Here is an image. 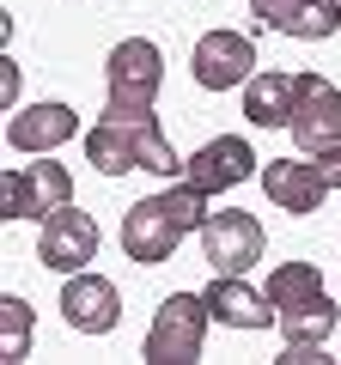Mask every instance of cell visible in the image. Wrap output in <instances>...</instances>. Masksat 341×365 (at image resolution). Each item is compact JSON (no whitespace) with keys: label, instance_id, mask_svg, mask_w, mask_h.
Instances as JSON below:
<instances>
[{"label":"cell","instance_id":"1","mask_svg":"<svg viewBox=\"0 0 341 365\" xmlns=\"http://www.w3.org/2000/svg\"><path fill=\"white\" fill-rule=\"evenodd\" d=\"M208 323H213V311H208L201 292H170V299L153 311V329H146V341H141V359H153V365H189V359H201V335H208Z\"/></svg>","mask_w":341,"mask_h":365},{"label":"cell","instance_id":"2","mask_svg":"<svg viewBox=\"0 0 341 365\" xmlns=\"http://www.w3.org/2000/svg\"><path fill=\"white\" fill-rule=\"evenodd\" d=\"M67 201H73V177L49 153H43V165H13L0 177V220H49Z\"/></svg>","mask_w":341,"mask_h":365},{"label":"cell","instance_id":"3","mask_svg":"<svg viewBox=\"0 0 341 365\" xmlns=\"http://www.w3.org/2000/svg\"><path fill=\"white\" fill-rule=\"evenodd\" d=\"M104 79H110L104 110H153L158 86H165V55L153 37H122L104 61Z\"/></svg>","mask_w":341,"mask_h":365},{"label":"cell","instance_id":"4","mask_svg":"<svg viewBox=\"0 0 341 365\" xmlns=\"http://www.w3.org/2000/svg\"><path fill=\"white\" fill-rule=\"evenodd\" d=\"M183 237H189V225L170 213L165 189H158V195H146V201H134V207L122 213V250H128V262H141V268L170 262Z\"/></svg>","mask_w":341,"mask_h":365},{"label":"cell","instance_id":"5","mask_svg":"<svg viewBox=\"0 0 341 365\" xmlns=\"http://www.w3.org/2000/svg\"><path fill=\"white\" fill-rule=\"evenodd\" d=\"M292 140H299V153H311V158H323L329 146H341V86H329L323 73H299Z\"/></svg>","mask_w":341,"mask_h":365},{"label":"cell","instance_id":"6","mask_svg":"<svg viewBox=\"0 0 341 365\" xmlns=\"http://www.w3.org/2000/svg\"><path fill=\"white\" fill-rule=\"evenodd\" d=\"M201 250H208L213 274H250L256 262H263V225H256V213H244V207L208 213V225H201Z\"/></svg>","mask_w":341,"mask_h":365},{"label":"cell","instance_id":"7","mask_svg":"<svg viewBox=\"0 0 341 365\" xmlns=\"http://www.w3.org/2000/svg\"><path fill=\"white\" fill-rule=\"evenodd\" d=\"M92 256H98V220L92 213H79L73 201H67V207H55L49 220H43V237H37V262L43 268L79 274Z\"/></svg>","mask_w":341,"mask_h":365},{"label":"cell","instance_id":"8","mask_svg":"<svg viewBox=\"0 0 341 365\" xmlns=\"http://www.w3.org/2000/svg\"><path fill=\"white\" fill-rule=\"evenodd\" d=\"M189 67H195L201 91H232V86H244L256 73V43L244 31H208L195 43V55H189Z\"/></svg>","mask_w":341,"mask_h":365},{"label":"cell","instance_id":"9","mask_svg":"<svg viewBox=\"0 0 341 365\" xmlns=\"http://www.w3.org/2000/svg\"><path fill=\"white\" fill-rule=\"evenodd\" d=\"M263 177V158L250 153V140L225 134V140H208L195 158L183 165V182H195L201 195H220V189H238V182Z\"/></svg>","mask_w":341,"mask_h":365},{"label":"cell","instance_id":"10","mask_svg":"<svg viewBox=\"0 0 341 365\" xmlns=\"http://www.w3.org/2000/svg\"><path fill=\"white\" fill-rule=\"evenodd\" d=\"M61 317L79 335H110L122 323V299H116V287H110L104 274L79 268V274H67V287H61Z\"/></svg>","mask_w":341,"mask_h":365},{"label":"cell","instance_id":"11","mask_svg":"<svg viewBox=\"0 0 341 365\" xmlns=\"http://www.w3.org/2000/svg\"><path fill=\"white\" fill-rule=\"evenodd\" d=\"M201 299H208L213 323H225V329H275V323H280L275 299L256 292L244 274H213V287L201 292Z\"/></svg>","mask_w":341,"mask_h":365},{"label":"cell","instance_id":"12","mask_svg":"<svg viewBox=\"0 0 341 365\" xmlns=\"http://www.w3.org/2000/svg\"><path fill=\"white\" fill-rule=\"evenodd\" d=\"M263 189H268V201H275L280 213H299V220L329 201V182H323V170H317L311 158H268Z\"/></svg>","mask_w":341,"mask_h":365},{"label":"cell","instance_id":"13","mask_svg":"<svg viewBox=\"0 0 341 365\" xmlns=\"http://www.w3.org/2000/svg\"><path fill=\"white\" fill-rule=\"evenodd\" d=\"M250 6H256V25L287 31V37H299V43H323L329 31L341 25L335 0H250Z\"/></svg>","mask_w":341,"mask_h":365},{"label":"cell","instance_id":"14","mask_svg":"<svg viewBox=\"0 0 341 365\" xmlns=\"http://www.w3.org/2000/svg\"><path fill=\"white\" fill-rule=\"evenodd\" d=\"M73 134H79V116L67 104H25L6 122V146H13V153H55V146L73 140Z\"/></svg>","mask_w":341,"mask_h":365},{"label":"cell","instance_id":"15","mask_svg":"<svg viewBox=\"0 0 341 365\" xmlns=\"http://www.w3.org/2000/svg\"><path fill=\"white\" fill-rule=\"evenodd\" d=\"M292 98H299V73L287 67H256L244 79V116L256 128H292Z\"/></svg>","mask_w":341,"mask_h":365},{"label":"cell","instance_id":"16","mask_svg":"<svg viewBox=\"0 0 341 365\" xmlns=\"http://www.w3.org/2000/svg\"><path fill=\"white\" fill-rule=\"evenodd\" d=\"M335 299H311V304H292V311H280V335H287V359L292 365H311L317 353H323V341H329V329H335Z\"/></svg>","mask_w":341,"mask_h":365},{"label":"cell","instance_id":"17","mask_svg":"<svg viewBox=\"0 0 341 365\" xmlns=\"http://www.w3.org/2000/svg\"><path fill=\"white\" fill-rule=\"evenodd\" d=\"M104 116H116L122 128H128L141 170H153V177H177V170H183V165H177V146L165 140V128H158L153 110H104Z\"/></svg>","mask_w":341,"mask_h":365},{"label":"cell","instance_id":"18","mask_svg":"<svg viewBox=\"0 0 341 365\" xmlns=\"http://www.w3.org/2000/svg\"><path fill=\"white\" fill-rule=\"evenodd\" d=\"M86 165L104 170V177H128V170H141L134 140H128V128H122L116 116H104V122H92V128H86Z\"/></svg>","mask_w":341,"mask_h":365},{"label":"cell","instance_id":"19","mask_svg":"<svg viewBox=\"0 0 341 365\" xmlns=\"http://www.w3.org/2000/svg\"><path fill=\"white\" fill-rule=\"evenodd\" d=\"M323 274L311 268V262H275V274H268V299H275V311H292V304H311L323 299Z\"/></svg>","mask_w":341,"mask_h":365},{"label":"cell","instance_id":"20","mask_svg":"<svg viewBox=\"0 0 341 365\" xmlns=\"http://www.w3.org/2000/svg\"><path fill=\"white\" fill-rule=\"evenodd\" d=\"M25 347H31V304L0 299V359H25Z\"/></svg>","mask_w":341,"mask_h":365},{"label":"cell","instance_id":"21","mask_svg":"<svg viewBox=\"0 0 341 365\" xmlns=\"http://www.w3.org/2000/svg\"><path fill=\"white\" fill-rule=\"evenodd\" d=\"M317 170H323V182H329V189H341V146H329V153L317 158Z\"/></svg>","mask_w":341,"mask_h":365},{"label":"cell","instance_id":"22","mask_svg":"<svg viewBox=\"0 0 341 365\" xmlns=\"http://www.w3.org/2000/svg\"><path fill=\"white\" fill-rule=\"evenodd\" d=\"M335 6H341V0H335Z\"/></svg>","mask_w":341,"mask_h":365}]
</instances>
